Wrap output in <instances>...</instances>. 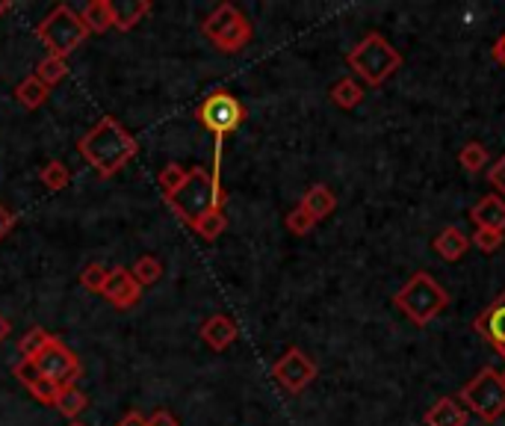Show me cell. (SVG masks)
<instances>
[{
  "label": "cell",
  "mask_w": 505,
  "mask_h": 426,
  "mask_svg": "<svg viewBox=\"0 0 505 426\" xmlns=\"http://www.w3.org/2000/svg\"><path fill=\"white\" fill-rule=\"evenodd\" d=\"M196 119L201 122V127H207V131L213 134V140H216V160H213V184H222V145H225V136L234 134L236 127L243 125L245 106L228 89H213L207 98L198 104Z\"/></svg>",
  "instance_id": "obj_2"
},
{
  "label": "cell",
  "mask_w": 505,
  "mask_h": 426,
  "mask_svg": "<svg viewBox=\"0 0 505 426\" xmlns=\"http://www.w3.org/2000/svg\"><path fill=\"white\" fill-rule=\"evenodd\" d=\"M48 95H50V89L36 78V74L24 78L18 83V89H15V98H18L21 106H24V110H36V106H41L48 101Z\"/></svg>",
  "instance_id": "obj_21"
},
{
  "label": "cell",
  "mask_w": 505,
  "mask_h": 426,
  "mask_svg": "<svg viewBox=\"0 0 505 426\" xmlns=\"http://www.w3.org/2000/svg\"><path fill=\"white\" fill-rule=\"evenodd\" d=\"M363 95H367L361 83H354L352 78H343L331 87V101H335L340 110H352V106H358L363 101Z\"/></svg>",
  "instance_id": "obj_23"
},
{
  "label": "cell",
  "mask_w": 505,
  "mask_h": 426,
  "mask_svg": "<svg viewBox=\"0 0 505 426\" xmlns=\"http://www.w3.org/2000/svg\"><path fill=\"white\" fill-rule=\"evenodd\" d=\"M225 228H228V217H225V210H222V208L210 210L207 217H201V219L196 222V226H192V231H196L198 237H201V240H207V243H213L216 237H222Z\"/></svg>",
  "instance_id": "obj_24"
},
{
  "label": "cell",
  "mask_w": 505,
  "mask_h": 426,
  "mask_svg": "<svg viewBox=\"0 0 505 426\" xmlns=\"http://www.w3.org/2000/svg\"><path fill=\"white\" fill-rule=\"evenodd\" d=\"M470 219L476 228H491V231H505V199L497 193H488L470 208Z\"/></svg>",
  "instance_id": "obj_13"
},
{
  "label": "cell",
  "mask_w": 505,
  "mask_h": 426,
  "mask_svg": "<svg viewBox=\"0 0 505 426\" xmlns=\"http://www.w3.org/2000/svg\"><path fill=\"white\" fill-rule=\"evenodd\" d=\"M201 33L222 53H240L252 42V24L234 4H219L207 18H204Z\"/></svg>",
  "instance_id": "obj_8"
},
{
  "label": "cell",
  "mask_w": 505,
  "mask_h": 426,
  "mask_svg": "<svg viewBox=\"0 0 505 426\" xmlns=\"http://www.w3.org/2000/svg\"><path fill=\"white\" fill-rule=\"evenodd\" d=\"M225 201V190L222 184H213V175L207 169H189V178L184 181V187L178 190V193L166 196V205L178 213L180 222H187L192 228L201 217H207L210 210L222 208Z\"/></svg>",
  "instance_id": "obj_3"
},
{
  "label": "cell",
  "mask_w": 505,
  "mask_h": 426,
  "mask_svg": "<svg viewBox=\"0 0 505 426\" xmlns=\"http://www.w3.org/2000/svg\"><path fill=\"white\" fill-rule=\"evenodd\" d=\"M110 13L113 27L127 33V30H133L139 21L152 13V0H110Z\"/></svg>",
  "instance_id": "obj_17"
},
{
  "label": "cell",
  "mask_w": 505,
  "mask_h": 426,
  "mask_svg": "<svg viewBox=\"0 0 505 426\" xmlns=\"http://www.w3.org/2000/svg\"><path fill=\"white\" fill-rule=\"evenodd\" d=\"M461 406L479 414L485 423H493L505 414V382L502 373L493 367H482L455 397Z\"/></svg>",
  "instance_id": "obj_7"
},
{
  "label": "cell",
  "mask_w": 505,
  "mask_h": 426,
  "mask_svg": "<svg viewBox=\"0 0 505 426\" xmlns=\"http://www.w3.org/2000/svg\"><path fill=\"white\" fill-rule=\"evenodd\" d=\"M9 332H13V326H9V320L6 317H0V344L9 338Z\"/></svg>",
  "instance_id": "obj_39"
},
{
  "label": "cell",
  "mask_w": 505,
  "mask_h": 426,
  "mask_svg": "<svg viewBox=\"0 0 505 426\" xmlns=\"http://www.w3.org/2000/svg\"><path fill=\"white\" fill-rule=\"evenodd\" d=\"M145 423H148V426H180L175 414L166 412V409H157L154 414H148Z\"/></svg>",
  "instance_id": "obj_35"
},
{
  "label": "cell",
  "mask_w": 505,
  "mask_h": 426,
  "mask_svg": "<svg viewBox=\"0 0 505 426\" xmlns=\"http://www.w3.org/2000/svg\"><path fill=\"white\" fill-rule=\"evenodd\" d=\"M473 246L470 243V234H464L458 226H446L444 231L437 234L432 249L437 252V258H444L446 264H455L467 255V249Z\"/></svg>",
  "instance_id": "obj_15"
},
{
  "label": "cell",
  "mask_w": 505,
  "mask_h": 426,
  "mask_svg": "<svg viewBox=\"0 0 505 426\" xmlns=\"http://www.w3.org/2000/svg\"><path fill=\"white\" fill-rule=\"evenodd\" d=\"M187 178H189V169L184 163H166L163 169H160L157 184H160V190H163V196H171L184 187Z\"/></svg>",
  "instance_id": "obj_29"
},
{
  "label": "cell",
  "mask_w": 505,
  "mask_h": 426,
  "mask_svg": "<svg viewBox=\"0 0 505 426\" xmlns=\"http://www.w3.org/2000/svg\"><path fill=\"white\" fill-rule=\"evenodd\" d=\"M30 365L36 367L39 376H45L57 388H69L74 385V379L80 376V358L74 356L60 338H50V344L41 349Z\"/></svg>",
  "instance_id": "obj_9"
},
{
  "label": "cell",
  "mask_w": 505,
  "mask_h": 426,
  "mask_svg": "<svg viewBox=\"0 0 505 426\" xmlns=\"http://www.w3.org/2000/svg\"><path fill=\"white\" fill-rule=\"evenodd\" d=\"M346 62L367 87H381L390 74L402 69V53L381 33H367L346 53Z\"/></svg>",
  "instance_id": "obj_4"
},
{
  "label": "cell",
  "mask_w": 505,
  "mask_h": 426,
  "mask_svg": "<svg viewBox=\"0 0 505 426\" xmlns=\"http://www.w3.org/2000/svg\"><path fill=\"white\" fill-rule=\"evenodd\" d=\"M80 154L101 178H113L118 169H124L139 152V143L133 140V134L127 127L113 119V116H104V119L89 127L80 136Z\"/></svg>",
  "instance_id": "obj_1"
},
{
  "label": "cell",
  "mask_w": 505,
  "mask_h": 426,
  "mask_svg": "<svg viewBox=\"0 0 505 426\" xmlns=\"http://www.w3.org/2000/svg\"><path fill=\"white\" fill-rule=\"evenodd\" d=\"M13 226H15V213L9 210L4 201H0V240H4L9 231H13Z\"/></svg>",
  "instance_id": "obj_36"
},
{
  "label": "cell",
  "mask_w": 505,
  "mask_h": 426,
  "mask_svg": "<svg viewBox=\"0 0 505 426\" xmlns=\"http://www.w3.org/2000/svg\"><path fill=\"white\" fill-rule=\"evenodd\" d=\"M115 426H148V423H145V418H142V414H139V412H127L124 418L118 421Z\"/></svg>",
  "instance_id": "obj_37"
},
{
  "label": "cell",
  "mask_w": 505,
  "mask_h": 426,
  "mask_svg": "<svg viewBox=\"0 0 505 426\" xmlns=\"http://www.w3.org/2000/svg\"><path fill=\"white\" fill-rule=\"evenodd\" d=\"M317 373H319L317 361L310 358L305 349H298V347H289L287 353L272 365V379L287 394H302L310 382L317 379Z\"/></svg>",
  "instance_id": "obj_10"
},
{
  "label": "cell",
  "mask_w": 505,
  "mask_h": 426,
  "mask_svg": "<svg viewBox=\"0 0 505 426\" xmlns=\"http://www.w3.org/2000/svg\"><path fill=\"white\" fill-rule=\"evenodd\" d=\"M423 421L426 426H467V409L455 397H440Z\"/></svg>",
  "instance_id": "obj_18"
},
{
  "label": "cell",
  "mask_w": 505,
  "mask_h": 426,
  "mask_svg": "<svg viewBox=\"0 0 505 426\" xmlns=\"http://www.w3.org/2000/svg\"><path fill=\"white\" fill-rule=\"evenodd\" d=\"M493 60H497L500 66L505 69V33L497 39V45H493Z\"/></svg>",
  "instance_id": "obj_38"
},
{
  "label": "cell",
  "mask_w": 505,
  "mask_h": 426,
  "mask_svg": "<svg viewBox=\"0 0 505 426\" xmlns=\"http://www.w3.org/2000/svg\"><path fill=\"white\" fill-rule=\"evenodd\" d=\"M488 160H491V154H488V148L482 145V143H467V145L458 152L461 169H467V172H473V175L482 172V169L488 166Z\"/></svg>",
  "instance_id": "obj_30"
},
{
  "label": "cell",
  "mask_w": 505,
  "mask_h": 426,
  "mask_svg": "<svg viewBox=\"0 0 505 426\" xmlns=\"http://www.w3.org/2000/svg\"><path fill=\"white\" fill-rule=\"evenodd\" d=\"M106 275H110V270H106L104 264H89L80 270V284L86 287V291L101 293V287L106 284Z\"/></svg>",
  "instance_id": "obj_31"
},
{
  "label": "cell",
  "mask_w": 505,
  "mask_h": 426,
  "mask_svg": "<svg viewBox=\"0 0 505 426\" xmlns=\"http://www.w3.org/2000/svg\"><path fill=\"white\" fill-rule=\"evenodd\" d=\"M9 6H13V4H9V0H0V18H4V15L9 13Z\"/></svg>",
  "instance_id": "obj_40"
},
{
  "label": "cell",
  "mask_w": 505,
  "mask_h": 426,
  "mask_svg": "<svg viewBox=\"0 0 505 426\" xmlns=\"http://www.w3.org/2000/svg\"><path fill=\"white\" fill-rule=\"evenodd\" d=\"M15 376H18L21 385H24L30 394H33V397H36L39 403H45V406H53V400H57L60 388L53 385V382H48L45 376H39L36 367L30 365V361H21V365H15Z\"/></svg>",
  "instance_id": "obj_16"
},
{
  "label": "cell",
  "mask_w": 505,
  "mask_h": 426,
  "mask_svg": "<svg viewBox=\"0 0 505 426\" xmlns=\"http://www.w3.org/2000/svg\"><path fill=\"white\" fill-rule=\"evenodd\" d=\"M284 226H287V231H289V234H296V237H305V234H308L310 228H314L317 222L310 219V213H308L302 205H298V208H293V210L287 213Z\"/></svg>",
  "instance_id": "obj_32"
},
{
  "label": "cell",
  "mask_w": 505,
  "mask_h": 426,
  "mask_svg": "<svg viewBox=\"0 0 505 426\" xmlns=\"http://www.w3.org/2000/svg\"><path fill=\"white\" fill-rule=\"evenodd\" d=\"M36 36L41 39V45L48 48L50 57L66 60L74 48L83 45V39L89 36V30H86L78 9H71L69 4H60L36 24Z\"/></svg>",
  "instance_id": "obj_6"
},
{
  "label": "cell",
  "mask_w": 505,
  "mask_h": 426,
  "mask_svg": "<svg viewBox=\"0 0 505 426\" xmlns=\"http://www.w3.org/2000/svg\"><path fill=\"white\" fill-rule=\"evenodd\" d=\"M236 335H240V329H236L234 320L225 314H213L204 320V326H201V340L210 349H228L236 340Z\"/></svg>",
  "instance_id": "obj_14"
},
{
  "label": "cell",
  "mask_w": 505,
  "mask_h": 426,
  "mask_svg": "<svg viewBox=\"0 0 505 426\" xmlns=\"http://www.w3.org/2000/svg\"><path fill=\"white\" fill-rule=\"evenodd\" d=\"M131 275L136 279L139 287L154 284L160 275H163V264H160L157 255H139V258L133 261V266H131Z\"/></svg>",
  "instance_id": "obj_25"
},
{
  "label": "cell",
  "mask_w": 505,
  "mask_h": 426,
  "mask_svg": "<svg viewBox=\"0 0 505 426\" xmlns=\"http://www.w3.org/2000/svg\"><path fill=\"white\" fill-rule=\"evenodd\" d=\"M502 382H505V370H502Z\"/></svg>",
  "instance_id": "obj_42"
},
{
  "label": "cell",
  "mask_w": 505,
  "mask_h": 426,
  "mask_svg": "<svg viewBox=\"0 0 505 426\" xmlns=\"http://www.w3.org/2000/svg\"><path fill=\"white\" fill-rule=\"evenodd\" d=\"M80 18L89 33H106L113 27V13H110V0H89L80 9Z\"/></svg>",
  "instance_id": "obj_20"
},
{
  "label": "cell",
  "mask_w": 505,
  "mask_h": 426,
  "mask_svg": "<svg viewBox=\"0 0 505 426\" xmlns=\"http://www.w3.org/2000/svg\"><path fill=\"white\" fill-rule=\"evenodd\" d=\"M393 305L399 308L411 323L428 326L449 305V293L444 284H437L435 275L420 270L402 284V291L393 296Z\"/></svg>",
  "instance_id": "obj_5"
},
{
  "label": "cell",
  "mask_w": 505,
  "mask_h": 426,
  "mask_svg": "<svg viewBox=\"0 0 505 426\" xmlns=\"http://www.w3.org/2000/svg\"><path fill=\"white\" fill-rule=\"evenodd\" d=\"M53 406L60 409V414H66L69 421H78L80 414L89 406V397L78 388V385H69V388H60L57 400H53Z\"/></svg>",
  "instance_id": "obj_22"
},
{
  "label": "cell",
  "mask_w": 505,
  "mask_h": 426,
  "mask_svg": "<svg viewBox=\"0 0 505 426\" xmlns=\"http://www.w3.org/2000/svg\"><path fill=\"white\" fill-rule=\"evenodd\" d=\"M302 208L310 213V219L319 222V219H326V217L335 213L337 199H335V193H331L326 184H314V187H308V193L302 196Z\"/></svg>",
  "instance_id": "obj_19"
},
{
  "label": "cell",
  "mask_w": 505,
  "mask_h": 426,
  "mask_svg": "<svg viewBox=\"0 0 505 426\" xmlns=\"http://www.w3.org/2000/svg\"><path fill=\"white\" fill-rule=\"evenodd\" d=\"M39 181L50 190V193H60V190H66V187H69L71 172H69V166L62 163V160H50L48 166H41Z\"/></svg>",
  "instance_id": "obj_28"
},
{
  "label": "cell",
  "mask_w": 505,
  "mask_h": 426,
  "mask_svg": "<svg viewBox=\"0 0 505 426\" xmlns=\"http://www.w3.org/2000/svg\"><path fill=\"white\" fill-rule=\"evenodd\" d=\"M101 296L115 308H133L139 302V296H142V287L136 284L131 270L115 266V270H110V275H106V284L101 287Z\"/></svg>",
  "instance_id": "obj_12"
},
{
  "label": "cell",
  "mask_w": 505,
  "mask_h": 426,
  "mask_svg": "<svg viewBox=\"0 0 505 426\" xmlns=\"http://www.w3.org/2000/svg\"><path fill=\"white\" fill-rule=\"evenodd\" d=\"M69 426H86V423H80V421H69Z\"/></svg>",
  "instance_id": "obj_41"
},
{
  "label": "cell",
  "mask_w": 505,
  "mask_h": 426,
  "mask_svg": "<svg viewBox=\"0 0 505 426\" xmlns=\"http://www.w3.org/2000/svg\"><path fill=\"white\" fill-rule=\"evenodd\" d=\"M473 329L505 358V291L473 320Z\"/></svg>",
  "instance_id": "obj_11"
},
{
  "label": "cell",
  "mask_w": 505,
  "mask_h": 426,
  "mask_svg": "<svg viewBox=\"0 0 505 426\" xmlns=\"http://www.w3.org/2000/svg\"><path fill=\"white\" fill-rule=\"evenodd\" d=\"M50 332H45L41 326H33L30 332H24V338L18 340V353H21V361H33L41 349L50 344Z\"/></svg>",
  "instance_id": "obj_27"
},
{
  "label": "cell",
  "mask_w": 505,
  "mask_h": 426,
  "mask_svg": "<svg viewBox=\"0 0 505 426\" xmlns=\"http://www.w3.org/2000/svg\"><path fill=\"white\" fill-rule=\"evenodd\" d=\"M33 74H36V78L50 89V87H57V83L66 80V74H69V62L62 60V57H50V53H48V57L36 66Z\"/></svg>",
  "instance_id": "obj_26"
},
{
  "label": "cell",
  "mask_w": 505,
  "mask_h": 426,
  "mask_svg": "<svg viewBox=\"0 0 505 426\" xmlns=\"http://www.w3.org/2000/svg\"><path fill=\"white\" fill-rule=\"evenodd\" d=\"M488 181H491V187L497 190V196L505 199V154L488 169Z\"/></svg>",
  "instance_id": "obj_34"
},
{
  "label": "cell",
  "mask_w": 505,
  "mask_h": 426,
  "mask_svg": "<svg viewBox=\"0 0 505 426\" xmlns=\"http://www.w3.org/2000/svg\"><path fill=\"white\" fill-rule=\"evenodd\" d=\"M502 231H491V228H476L470 234V243L476 249H482L485 255H491V252H497L500 246H502Z\"/></svg>",
  "instance_id": "obj_33"
}]
</instances>
